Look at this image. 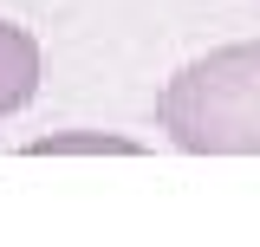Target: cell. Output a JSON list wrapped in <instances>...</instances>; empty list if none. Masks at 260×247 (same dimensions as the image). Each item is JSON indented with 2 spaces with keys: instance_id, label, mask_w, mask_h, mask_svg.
Segmentation results:
<instances>
[{
  "instance_id": "obj_1",
  "label": "cell",
  "mask_w": 260,
  "mask_h": 247,
  "mask_svg": "<svg viewBox=\"0 0 260 247\" xmlns=\"http://www.w3.org/2000/svg\"><path fill=\"white\" fill-rule=\"evenodd\" d=\"M156 130L182 156H260V39L189 59L156 91Z\"/></svg>"
},
{
  "instance_id": "obj_2",
  "label": "cell",
  "mask_w": 260,
  "mask_h": 247,
  "mask_svg": "<svg viewBox=\"0 0 260 247\" xmlns=\"http://www.w3.org/2000/svg\"><path fill=\"white\" fill-rule=\"evenodd\" d=\"M39 78H46V52L20 20H0V123L20 117L32 98H39Z\"/></svg>"
},
{
  "instance_id": "obj_3",
  "label": "cell",
  "mask_w": 260,
  "mask_h": 247,
  "mask_svg": "<svg viewBox=\"0 0 260 247\" xmlns=\"http://www.w3.org/2000/svg\"><path fill=\"white\" fill-rule=\"evenodd\" d=\"M26 156H143V143L117 130H52V137H32Z\"/></svg>"
}]
</instances>
